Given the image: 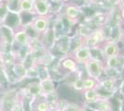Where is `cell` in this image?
Wrapping results in <instances>:
<instances>
[{"mask_svg":"<svg viewBox=\"0 0 124 111\" xmlns=\"http://www.w3.org/2000/svg\"><path fill=\"white\" fill-rule=\"evenodd\" d=\"M85 70L89 78H92L96 81H99L103 75V70L105 64L104 61L99 59L90 58L86 63H84Z\"/></svg>","mask_w":124,"mask_h":111,"instance_id":"6da1fadb","label":"cell"},{"mask_svg":"<svg viewBox=\"0 0 124 111\" xmlns=\"http://www.w3.org/2000/svg\"><path fill=\"white\" fill-rule=\"evenodd\" d=\"M105 41H107V39H106L105 32H104L102 27H99V28L93 30L89 36L83 39L84 45L88 46L89 48L99 46V45L103 44Z\"/></svg>","mask_w":124,"mask_h":111,"instance_id":"7a4b0ae2","label":"cell"},{"mask_svg":"<svg viewBox=\"0 0 124 111\" xmlns=\"http://www.w3.org/2000/svg\"><path fill=\"white\" fill-rule=\"evenodd\" d=\"M56 42H57V35H56V32L54 31L53 27L50 25V27L46 31L41 34L40 43L45 49H46L47 51H50L51 49L55 47Z\"/></svg>","mask_w":124,"mask_h":111,"instance_id":"3957f363","label":"cell"},{"mask_svg":"<svg viewBox=\"0 0 124 111\" xmlns=\"http://www.w3.org/2000/svg\"><path fill=\"white\" fill-rule=\"evenodd\" d=\"M50 17H39L34 16L31 21V27L33 28V30L41 35L42 33L46 31L47 29L50 27Z\"/></svg>","mask_w":124,"mask_h":111,"instance_id":"277c9868","label":"cell"},{"mask_svg":"<svg viewBox=\"0 0 124 111\" xmlns=\"http://www.w3.org/2000/svg\"><path fill=\"white\" fill-rule=\"evenodd\" d=\"M13 44H18L20 47H29L31 44L30 37L27 34L26 31L22 26L19 27L18 29L14 30L13 35Z\"/></svg>","mask_w":124,"mask_h":111,"instance_id":"5b68a950","label":"cell"},{"mask_svg":"<svg viewBox=\"0 0 124 111\" xmlns=\"http://www.w3.org/2000/svg\"><path fill=\"white\" fill-rule=\"evenodd\" d=\"M34 16L49 17L51 16V4L49 0H37L33 3Z\"/></svg>","mask_w":124,"mask_h":111,"instance_id":"8992f818","label":"cell"},{"mask_svg":"<svg viewBox=\"0 0 124 111\" xmlns=\"http://www.w3.org/2000/svg\"><path fill=\"white\" fill-rule=\"evenodd\" d=\"M84 108H88L93 111H112V105L109 99L98 98L91 104H84Z\"/></svg>","mask_w":124,"mask_h":111,"instance_id":"52a82bcc","label":"cell"},{"mask_svg":"<svg viewBox=\"0 0 124 111\" xmlns=\"http://www.w3.org/2000/svg\"><path fill=\"white\" fill-rule=\"evenodd\" d=\"M103 54L105 58H110V57H117L120 55V48L119 46V44L110 40L105 41L102 46Z\"/></svg>","mask_w":124,"mask_h":111,"instance_id":"ba28073f","label":"cell"},{"mask_svg":"<svg viewBox=\"0 0 124 111\" xmlns=\"http://www.w3.org/2000/svg\"><path fill=\"white\" fill-rule=\"evenodd\" d=\"M71 58L76 61L77 64L86 63L91 58V50L88 46L83 44L71 55Z\"/></svg>","mask_w":124,"mask_h":111,"instance_id":"9c48e42d","label":"cell"},{"mask_svg":"<svg viewBox=\"0 0 124 111\" xmlns=\"http://www.w3.org/2000/svg\"><path fill=\"white\" fill-rule=\"evenodd\" d=\"M82 10L78 6L71 5V4H66L65 9H64V16L67 18L68 21H70L71 23H75L78 20L79 16L81 15Z\"/></svg>","mask_w":124,"mask_h":111,"instance_id":"30bf717a","label":"cell"},{"mask_svg":"<svg viewBox=\"0 0 124 111\" xmlns=\"http://www.w3.org/2000/svg\"><path fill=\"white\" fill-rule=\"evenodd\" d=\"M17 103V94L13 95L12 93H8L4 95L0 102L1 111H12L13 106Z\"/></svg>","mask_w":124,"mask_h":111,"instance_id":"8fae6325","label":"cell"},{"mask_svg":"<svg viewBox=\"0 0 124 111\" xmlns=\"http://www.w3.org/2000/svg\"><path fill=\"white\" fill-rule=\"evenodd\" d=\"M70 36H68L67 34L62 35L57 39L55 47L57 48L59 53H61L64 56H67L70 53Z\"/></svg>","mask_w":124,"mask_h":111,"instance_id":"7c38bea8","label":"cell"},{"mask_svg":"<svg viewBox=\"0 0 124 111\" xmlns=\"http://www.w3.org/2000/svg\"><path fill=\"white\" fill-rule=\"evenodd\" d=\"M39 84H40V88H41L42 96H44V97L56 92L55 82H54L52 78L39 81Z\"/></svg>","mask_w":124,"mask_h":111,"instance_id":"4fadbf2b","label":"cell"},{"mask_svg":"<svg viewBox=\"0 0 124 111\" xmlns=\"http://www.w3.org/2000/svg\"><path fill=\"white\" fill-rule=\"evenodd\" d=\"M102 88L103 90L107 91V92H110V93H115L117 89H118V85H117V81H114L112 79H108V78H104V79H100L98 81V84H97Z\"/></svg>","mask_w":124,"mask_h":111,"instance_id":"5bb4252c","label":"cell"},{"mask_svg":"<svg viewBox=\"0 0 124 111\" xmlns=\"http://www.w3.org/2000/svg\"><path fill=\"white\" fill-rule=\"evenodd\" d=\"M21 61L23 65V67L26 69V70L37 66V58L31 49L27 52V54L24 56V58H22Z\"/></svg>","mask_w":124,"mask_h":111,"instance_id":"9a60e30c","label":"cell"},{"mask_svg":"<svg viewBox=\"0 0 124 111\" xmlns=\"http://www.w3.org/2000/svg\"><path fill=\"white\" fill-rule=\"evenodd\" d=\"M11 71H12V73L14 74V76L19 81L26 79V72H27V70L23 67L21 61H20V60L16 61L15 63L11 66Z\"/></svg>","mask_w":124,"mask_h":111,"instance_id":"2e32d148","label":"cell"},{"mask_svg":"<svg viewBox=\"0 0 124 111\" xmlns=\"http://www.w3.org/2000/svg\"><path fill=\"white\" fill-rule=\"evenodd\" d=\"M103 74L106 76V78L112 79L114 81H119L122 78V72L120 69H116V68H108V67H104Z\"/></svg>","mask_w":124,"mask_h":111,"instance_id":"e0dca14e","label":"cell"},{"mask_svg":"<svg viewBox=\"0 0 124 111\" xmlns=\"http://www.w3.org/2000/svg\"><path fill=\"white\" fill-rule=\"evenodd\" d=\"M60 66L65 69H67L70 72H77L78 71V64L71 57H67L63 58L60 61Z\"/></svg>","mask_w":124,"mask_h":111,"instance_id":"ac0fdd59","label":"cell"},{"mask_svg":"<svg viewBox=\"0 0 124 111\" xmlns=\"http://www.w3.org/2000/svg\"><path fill=\"white\" fill-rule=\"evenodd\" d=\"M19 12L20 13H30L34 16L33 12V2L31 0H20L19 5Z\"/></svg>","mask_w":124,"mask_h":111,"instance_id":"d6986e66","label":"cell"},{"mask_svg":"<svg viewBox=\"0 0 124 111\" xmlns=\"http://www.w3.org/2000/svg\"><path fill=\"white\" fill-rule=\"evenodd\" d=\"M84 44L83 39L79 37L78 35H74L73 37H70V53L69 55H72L76 50H78L81 46Z\"/></svg>","mask_w":124,"mask_h":111,"instance_id":"ffe728a7","label":"cell"},{"mask_svg":"<svg viewBox=\"0 0 124 111\" xmlns=\"http://www.w3.org/2000/svg\"><path fill=\"white\" fill-rule=\"evenodd\" d=\"M83 98H84V101H85L84 104H91V103H93L94 101H96L99 98L95 89L83 90Z\"/></svg>","mask_w":124,"mask_h":111,"instance_id":"44dd1931","label":"cell"},{"mask_svg":"<svg viewBox=\"0 0 124 111\" xmlns=\"http://www.w3.org/2000/svg\"><path fill=\"white\" fill-rule=\"evenodd\" d=\"M25 90L27 91V94L31 95L32 97H36V96L42 95L41 88H40L39 82H31V83H29L28 86L26 87Z\"/></svg>","mask_w":124,"mask_h":111,"instance_id":"7402d4cb","label":"cell"},{"mask_svg":"<svg viewBox=\"0 0 124 111\" xmlns=\"http://www.w3.org/2000/svg\"><path fill=\"white\" fill-rule=\"evenodd\" d=\"M104 64H105L106 67H108V68H116V69H121V68H120V62H119V56L105 58Z\"/></svg>","mask_w":124,"mask_h":111,"instance_id":"603a6c76","label":"cell"},{"mask_svg":"<svg viewBox=\"0 0 124 111\" xmlns=\"http://www.w3.org/2000/svg\"><path fill=\"white\" fill-rule=\"evenodd\" d=\"M92 31H93V30L88 26V25L82 24V25H80V26L78 27L77 34H76V35H78V36L81 37V38H83V39H85L86 37H88L91 34Z\"/></svg>","mask_w":124,"mask_h":111,"instance_id":"cb8c5ba5","label":"cell"},{"mask_svg":"<svg viewBox=\"0 0 124 111\" xmlns=\"http://www.w3.org/2000/svg\"><path fill=\"white\" fill-rule=\"evenodd\" d=\"M98 84V81L92 78H84L83 80V90H90V89H95V87Z\"/></svg>","mask_w":124,"mask_h":111,"instance_id":"d4e9b609","label":"cell"},{"mask_svg":"<svg viewBox=\"0 0 124 111\" xmlns=\"http://www.w3.org/2000/svg\"><path fill=\"white\" fill-rule=\"evenodd\" d=\"M83 78H82L81 76L76 77V79L73 81V82L71 83L72 88L77 92H83Z\"/></svg>","mask_w":124,"mask_h":111,"instance_id":"484cf974","label":"cell"},{"mask_svg":"<svg viewBox=\"0 0 124 111\" xmlns=\"http://www.w3.org/2000/svg\"><path fill=\"white\" fill-rule=\"evenodd\" d=\"M83 109V106H81L75 103H68L66 106L62 108L61 111H82Z\"/></svg>","mask_w":124,"mask_h":111,"instance_id":"4316f807","label":"cell"},{"mask_svg":"<svg viewBox=\"0 0 124 111\" xmlns=\"http://www.w3.org/2000/svg\"><path fill=\"white\" fill-rule=\"evenodd\" d=\"M26 78L27 79H39V72L37 66L28 69L26 72Z\"/></svg>","mask_w":124,"mask_h":111,"instance_id":"83f0119b","label":"cell"},{"mask_svg":"<svg viewBox=\"0 0 124 111\" xmlns=\"http://www.w3.org/2000/svg\"><path fill=\"white\" fill-rule=\"evenodd\" d=\"M36 109L37 111H49L50 110V106H49V105H48V103H47L46 101L43 100L40 101L37 104Z\"/></svg>","mask_w":124,"mask_h":111,"instance_id":"f1b7e54d","label":"cell"},{"mask_svg":"<svg viewBox=\"0 0 124 111\" xmlns=\"http://www.w3.org/2000/svg\"><path fill=\"white\" fill-rule=\"evenodd\" d=\"M117 91L119 92V95L124 96V78L120 81L119 85H118V89H117Z\"/></svg>","mask_w":124,"mask_h":111,"instance_id":"f546056e","label":"cell"},{"mask_svg":"<svg viewBox=\"0 0 124 111\" xmlns=\"http://www.w3.org/2000/svg\"><path fill=\"white\" fill-rule=\"evenodd\" d=\"M119 62H120V68L124 69V54L119 55Z\"/></svg>","mask_w":124,"mask_h":111,"instance_id":"4dcf8cb0","label":"cell"},{"mask_svg":"<svg viewBox=\"0 0 124 111\" xmlns=\"http://www.w3.org/2000/svg\"><path fill=\"white\" fill-rule=\"evenodd\" d=\"M119 16H120V19L124 21V7H120V9H119Z\"/></svg>","mask_w":124,"mask_h":111,"instance_id":"1f68e13d","label":"cell"},{"mask_svg":"<svg viewBox=\"0 0 124 111\" xmlns=\"http://www.w3.org/2000/svg\"><path fill=\"white\" fill-rule=\"evenodd\" d=\"M119 111H124V99L120 101V105H119Z\"/></svg>","mask_w":124,"mask_h":111,"instance_id":"d6a6232c","label":"cell"},{"mask_svg":"<svg viewBox=\"0 0 124 111\" xmlns=\"http://www.w3.org/2000/svg\"><path fill=\"white\" fill-rule=\"evenodd\" d=\"M119 7H124V0H119Z\"/></svg>","mask_w":124,"mask_h":111,"instance_id":"836d02e7","label":"cell"},{"mask_svg":"<svg viewBox=\"0 0 124 111\" xmlns=\"http://www.w3.org/2000/svg\"><path fill=\"white\" fill-rule=\"evenodd\" d=\"M2 67H3V62H2V59L0 57V69H2Z\"/></svg>","mask_w":124,"mask_h":111,"instance_id":"e575fe53","label":"cell"},{"mask_svg":"<svg viewBox=\"0 0 124 111\" xmlns=\"http://www.w3.org/2000/svg\"><path fill=\"white\" fill-rule=\"evenodd\" d=\"M63 3H68V2H70V0H61Z\"/></svg>","mask_w":124,"mask_h":111,"instance_id":"d590c367","label":"cell"},{"mask_svg":"<svg viewBox=\"0 0 124 111\" xmlns=\"http://www.w3.org/2000/svg\"><path fill=\"white\" fill-rule=\"evenodd\" d=\"M87 1H89V2H92V3H93V2H95V1H97V0H87Z\"/></svg>","mask_w":124,"mask_h":111,"instance_id":"8d00e7d4","label":"cell"},{"mask_svg":"<svg viewBox=\"0 0 124 111\" xmlns=\"http://www.w3.org/2000/svg\"><path fill=\"white\" fill-rule=\"evenodd\" d=\"M4 1H5V0H0V5H1V4H2Z\"/></svg>","mask_w":124,"mask_h":111,"instance_id":"74e56055","label":"cell"},{"mask_svg":"<svg viewBox=\"0 0 124 111\" xmlns=\"http://www.w3.org/2000/svg\"><path fill=\"white\" fill-rule=\"evenodd\" d=\"M31 2H33V3H34V2H36L37 0H31Z\"/></svg>","mask_w":124,"mask_h":111,"instance_id":"f35d334b","label":"cell"},{"mask_svg":"<svg viewBox=\"0 0 124 111\" xmlns=\"http://www.w3.org/2000/svg\"><path fill=\"white\" fill-rule=\"evenodd\" d=\"M82 111H86V110H85V109H84V108H83V110H82Z\"/></svg>","mask_w":124,"mask_h":111,"instance_id":"ab89813d","label":"cell"}]
</instances>
